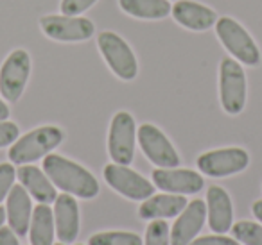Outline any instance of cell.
I'll return each mask as SVG.
<instances>
[{
  "instance_id": "d6a6232c",
  "label": "cell",
  "mask_w": 262,
  "mask_h": 245,
  "mask_svg": "<svg viewBox=\"0 0 262 245\" xmlns=\"http://www.w3.org/2000/svg\"><path fill=\"white\" fill-rule=\"evenodd\" d=\"M56 245H67V243H63V241H61V243H56Z\"/></svg>"
},
{
  "instance_id": "7a4b0ae2",
  "label": "cell",
  "mask_w": 262,
  "mask_h": 245,
  "mask_svg": "<svg viewBox=\"0 0 262 245\" xmlns=\"http://www.w3.org/2000/svg\"><path fill=\"white\" fill-rule=\"evenodd\" d=\"M65 134L56 126H41L20 136L11 145L8 156L13 165H29L45 158L63 141Z\"/></svg>"
},
{
  "instance_id": "52a82bcc",
  "label": "cell",
  "mask_w": 262,
  "mask_h": 245,
  "mask_svg": "<svg viewBox=\"0 0 262 245\" xmlns=\"http://www.w3.org/2000/svg\"><path fill=\"white\" fill-rule=\"evenodd\" d=\"M41 33L54 41L63 43H77L86 41L94 36L95 26L92 20L84 16H69V15H47L40 18Z\"/></svg>"
},
{
  "instance_id": "ac0fdd59",
  "label": "cell",
  "mask_w": 262,
  "mask_h": 245,
  "mask_svg": "<svg viewBox=\"0 0 262 245\" xmlns=\"http://www.w3.org/2000/svg\"><path fill=\"white\" fill-rule=\"evenodd\" d=\"M189 204L185 195L178 193H160L151 195L149 199L140 204L139 215L144 220H157V218H172L178 216Z\"/></svg>"
},
{
  "instance_id": "30bf717a",
  "label": "cell",
  "mask_w": 262,
  "mask_h": 245,
  "mask_svg": "<svg viewBox=\"0 0 262 245\" xmlns=\"http://www.w3.org/2000/svg\"><path fill=\"white\" fill-rule=\"evenodd\" d=\"M104 181L110 188L131 201H146L155 195V184L127 165L110 163L104 166Z\"/></svg>"
},
{
  "instance_id": "d6986e66",
  "label": "cell",
  "mask_w": 262,
  "mask_h": 245,
  "mask_svg": "<svg viewBox=\"0 0 262 245\" xmlns=\"http://www.w3.org/2000/svg\"><path fill=\"white\" fill-rule=\"evenodd\" d=\"M18 181L33 199H36L40 204H51L58 197L56 186L47 177V174L34 165H22L16 172Z\"/></svg>"
},
{
  "instance_id": "6da1fadb",
  "label": "cell",
  "mask_w": 262,
  "mask_h": 245,
  "mask_svg": "<svg viewBox=\"0 0 262 245\" xmlns=\"http://www.w3.org/2000/svg\"><path fill=\"white\" fill-rule=\"evenodd\" d=\"M43 172L56 188L74 197L94 199L99 193V183L94 174L69 158L47 154L43 159Z\"/></svg>"
},
{
  "instance_id": "d4e9b609",
  "label": "cell",
  "mask_w": 262,
  "mask_h": 245,
  "mask_svg": "<svg viewBox=\"0 0 262 245\" xmlns=\"http://www.w3.org/2000/svg\"><path fill=\"white\" fill-rule=\"evenodd\" d=\"M16 168L13 163H0V202L8 199L11 188L15 186Z\"/></svg>"
},
{
  "instance_id": "4fadbf2b",
  "label": "cell",
  "mask_w": 262,
  "mask_h": 245,
  "mask_svg": "<svg viewBox=\"0 0 262 245\" xmlns=\"http://www.w3.org/2000/svg\"><path fill=\"white\" fill-rule=\"evenodd\" d=\"M205 220H207V204L201 199L190 201L172 226L171 245H189L200 234Z\"/></svg>"
},
{
  "instance_id": "8fae6325",
  "label": "cell",
  "mask_w": 262,
  "mask_h": 245,
  "mask_svg": "<svg viewBox=\"0 0 262 245\" xmlns=\"http://www.w3.org/2000/svg\"><path fill=\"white\" fill-rule=\"evenodd\" d=\"M250 165V154L241 147L208 151L198 158V168L208 177H228L239 174Z\"/></svg>"
},
{
  "instance_id": "e0dca14e",
  "label": "cell",
  "mask_w": 262,
  "mask_h": 245,
  "mask_svg": "<svg viewBox=\"0 0 262 245\" xmlns=\"http://www.w3.org/2000/svg\"><path fill=\"white\" fill-rule=\"evenodd\" d=\"M33 204L31 195L22 184H15L8 195V206H6V216H8L9 227L16 233V236H26L29 233L31 216H33Z\"/></svg>"
},
{
  "instance_id": "836d02e7",
  "label": "cell",
  "mask_w": 262,
  "mask_h": 245,
  "mask_svg": "<svg viewBox=\"0 0 262 245\" xmlns=\"http://www.w3.org/2000/svg\"><path fill=\"white\" fill-rule=\"evenodd\" d=\"M77 245H81V243H77Z\"/></svg>"
},
{
  "instance_id": "277c9868",
  "label": "cell",
  "mask_w": 262,
  "mask_h": 245,
  "mask_svg": "<svg viewBox=\"0 0 262 245\" xmlns=\"http://www.w3.org/2000/svg\"><path fill=\"white\" fill-rule=\"evenodd\" d=\"M99 52L104 58L106 65L122 81H133L139 74V61L133 48L122 36L113 31H104L97 36Z\"/></svg>"
},
{
  "instance_id": "5bb4252c",
  "label": "cell",
  "mask_w": 262,
  "mask_h": 245,
  "mask_svg": "<svg viewBox=\"0 0 262 245\" xmlns=\"http://www.w3.org/2000/svg\"><path fill=\"white\" fill-rule=\"evenodd\" d=\"M171 15L182 27L189 31H208L217 22V13L212 8L194 0H178L171 9Z\"/></svg>"
},
{
  "instance_id": "4dcf8cb0",
  "label": "cell",
  "mask_w": 262,
  "mask_h": 245,
  "mask_svg": "<svg viewBox=\"0 0 262 245\" xmlns=\"http://www.w3.org/2000/svg\"><path fill=\"white\" fill-rule=\"evenodd\" d=\"M253 215H255V218L262 224V201L253 202Z\"/></svg>"
},
{
  "instance_id": "44dd1931",
  "label": "cell",
  "mask_w": 262,
  "mask_h": 245,
  "mask_svg": "<svg viewBox=\"0 0 262 245\" xmlns=\"http://www.w3.org/2000/svg\"><path fill=\"white\" fill-rule=\"evenodd\" d=\"M119 6L126 15L139 20H164L172 9L169 0H119Z\"/></svg>"
},
{
  "instance_id": "2e32d148",
  "label": "cell",
  "mask_w": 262,
  "mask_h": 245,
  "mask_svg": "<svg viewBox=\"0 0 262 245\" xmlns=\"http://www.w3.org/2000/svg\"><path fill=\"white\" fill-rule=\"evenodd\" d=\"M207 216H208V227L214 233L225 234L232 229L233 222V206L228 191L225 188L214 186L208 188L207 191Z\"/></svg>"
},
{
  "instance_id": "cb8c5ba5",
  "label": "cell",
  "mask_w": 262,
  "mask_h": 245,
  "mask_svg": "<svg viewBox=\"0 0 262 245\" xmlns=\"http://www.w3.org/2000/svg\"><path fill=\"white\" fill-rule=\"evenodd\" d=\"M146 245H171V233H169L167 222L157 218L147 226Z\"/></svg>"
},
{
  "instance_id": "ffe728a7",
  "label": "cell",
  "mask_w": 262,
  "mask_h": 245,
  "mask_svg": "<svg viewBox=\"0 0 262 245\" xmlns=\"http://www.w3.org/2000/svg\"><path fill=\"white\" fill-rule=\"evenodd\" d=\"M54 213L49 204H38L33 209L29 226V240L31 245H54Z\"/></svg>"
},
{
  "instance_id": "9a60e30c",
  "label": "cell",
  "mask_w": 262,
  "mask_h": 245,
  "mask_svg": "<svg viewBox=\"0 0 262 245\" xmlns=\"http://www.w3.org/2000/svg\"><path fill=\"white\" fill-rule=\"evenodd\" d=\"M54 226L59 241L74 243L79 234V206L76 197L70 193H61L54 201Z\"/></svg>"
},
{
  "instance_id": "603a6c76",
  "label": "cell",
  "mask_w": 262,
  "mask_h": 245,
  "mask_svg": "<svg viewBox=\"0 0 262 245\" xmlns=\"http://www.w3.org/2000/svg\"><path fill=\"white\" fill-rule=\"evenodd\" d=\"M233 238L244 245H262V226L250 220H241L232 226Z\"/></svg>"
},
{
  "instance_id": "3957f363",
  "label": "cell",
  "mask_w": 262,
  "mask_h": 245,
  "mask_svg": "<svg viewBox=\"0 0 262 245\" xmlns=\"http://www.w3.org/2000/svg\"><path fill=\"white\" fill-rule=\"evenodd\" d=\"M215 34L223 47L232 54L233 59L246 66H257L260 63V51L251 34L230 16H221L215 22Z\"/></svg>"
},
{
  "instance_id": "1f68e13d",
  "label": "cell",
  "mask_w": 262,
  "mask_h": 245,
  "mask_svg": "<svg viewBox=\"0 0 262 245\" xmlns=\"http://www.w3.org/2000/svg\"><path fill=\"white\" fill-rule=\"evenodd\" d=\"M4 220H6V209L0 208V227L4 226Z\"/></svg>"
},
{
  "instance_id": "f546056e",
  "label": "cell",
  "mask_w": 262,
  "mask_h": 245,
  "mask_svg": "<svg viewBox=\"0 0 262 245\" xmlns=\"http://www.w3.org/2000/svg\"><path fill=\"white\" fill-rule=\"evenodd\" d=\"M8 118H9V106L0 99V122H2V120H8Z\"/></svg>"
},
{
  "instance_id": "f1b7e54d",
  "label": "cell",
  "mask_w": 262,
  "mask_h": 245,
  "mask_svg": "<svg viewBox=\"0 0 262 245\" xmlns=\"http://www.w3.org/2000/svg\"><path fill=\"white\" fill-rule=\"evenodd\" d=\"M0 245H20L16 233L11 227H0Z\"/></svg>"
},
{
  "instance_id": "8992f818",
  "label": "cell",
  "mask_w": 262,
  "mask_h": 245,
  "mask_svg": "<svg viewBox=\"0 0 262 245\" xmlns=\"http://www.w3.org/2000/svg\"><path fill=\"white\" fill-rule=\"evenodd\" d=\"M137 124L127 111L113 115L108 133V152L117 165H129L135 158Z\"/></svg>"
},
{
  "instance_id": "7c38bea8",
  "label": "cell",
  "mask_w": 262,
  "mask_h": 245,
  "mask_svg": "<svg viewBox=\"0 0 262 245\" xmlns=\"http://www.w3.org/2000/svg\"><path fill=\"white\" fill-rule=\"evenodd\" d=\"M153 183L157 188L167 193L194 195L200 193L205 186L201 174L189 168H157L153 170Z\"/></svg>"
},
{
  "instance_id": "7402d4cb",
  "label": "cell",
  "mask_w": 262,
  "mask_h": 245,
  "mask_svg": "<svg viewBox=\"0 0 262 245\" xmlns=\"http://www.w3.org/2000/svg\"><path fill=\"white\" fill-rule=\"evenodd\" d=\"M88 245H144L142 238L137 233L127 231H104L90 238Z\"/></svg>"
},
{
  "instance_id": "83f0119b",
  "label": "cell",
  "mask_w": 262,
  "mask_h": 245,
  "mask_svg": "<svg viewBox=\"0 0 262 245\" xmlns=\"http://www.w3.org/2000/svg\"><path fill=\"white\" fill-rule=\"evenodd\" d=\"M189 245H241V241H237L235 238L223 236V234H212V236H201L194 238Z\"/></svg>"
},
{
  "instance_id": "4316f807",
  "label": "cell",
  "mask_w": 262,
  "mask_h": 245,
  "mask_svg": "<svg viewBox=\"0 0 262 245\" xmlns=\"http://www.w3.org/2000/svg\"><path fill=\"white\" fill-rule=\"evenodd\" d=\"M18 138H20V129L16 124L8 122V120L0 122V149L13 145Z\"/></svg>"
},
{
  "instance_id": "ba28073f",
  "label": "cell",
  "mask_w": 262,
  "mask_h": 245,
  "mask_svg": "<svg viewBox=\"0 0 262 245\" xmlns=\"http://www.w3.org/2000/svg\"><path fill=\"white\" fill-rule=\"evenodd\" d=\"M31 76V56L24 48L13 51L0 66V93L6 101L16 102L22 97Z\"/></svg>"
},
{
  "instance_id": "5b68a950",
  "label": "cell",
  "mask_w": 262,
  "mask_h": 245,
  "mask_svg": "<svg viewBox=\"0 0 262 245\" xmlns=\"http://www.w3.org/2000/svg\"><path fill=\"white\" fill-rule=\"evenodd\" d=\"M219 99L228 115H239L246 106V72L233 58H225L219 66Z\"/></svg>"
},
{
  "instance_id": "484cf974",
  "label": "cell",
  "mask_w": 262,
  "mask_h": 245,
  "mask_svg": "<svg viewBox=\"0 0 262 245\" xmlns=\"http://www.w3.org/2000/svg\"><path fill=\"white\" fill-rule=\"evenodd\" d=\"M97 0H61V9L63 15H69V16H79L83 15L84 11L92 8Z\"/></svg>"
},
{
  "instance_id": "9c48e42d",
  "label": "cell",
  "mask_w": 262,
  "mask_h": 245,
  "mask_svg": "<svg viewBox=\"0 0 262 245\" xmlns=\"http://www.w3.org/2000/svg\"><path fill=\"white\" fill-rule=\"evenodd\" d=\"M137 141L146 158L158 168H176L180 165V156L174 145L153 124H142L137 129Z\"/></svg>"
}]
</instances>
